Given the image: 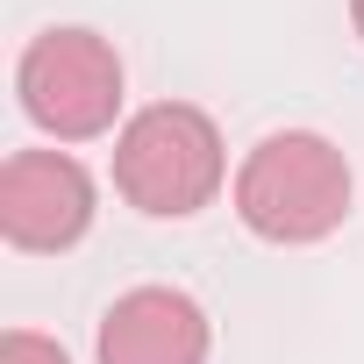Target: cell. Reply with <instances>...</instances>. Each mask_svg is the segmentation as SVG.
Here are the masks:
<instances>
[{"instance_id":"2","label":"cell","mask_w":364,"mask_h":364,"mask_svg":"<svg viewBox=\"0 0 364 364\" xmlns=\"http://www.w3.org/2000/svg\"><path fill=\"white\" fill-rule=\"evenodd\" d=\"M222 178H229L222 129L186 100H157L114 136V186L129 208H143L157 222L200 215L222 193Z\"/></svg>"},{"instance_id":"3","label":"cell","mask_w":364,"mask_h":364,"mask_svg":"<svg viewBox=\"0 0 364 364\" xmlns=\"http://www.w3.org/2000/svg\"><path fill=\"white\" fill-rule=\"evenodd\" d=\"M15 93L43 136L86 143V136H107L122 114V58L93 29H43L15 65Z\"/></svg>"},{"instance_id":"4","label":"cell","mask_w":364,"mask_h":364,"mask_svg":"<svg viewBox=\"0 0 364 364\" xmlns=\"http://www.w3.org/2000/svg\"><path fill=\"white\" fill-rule=\"evenodd\" d=\"M93 229V178L65 150H15L0 164V236L15 250H72Z\"/></svg>"},{"instance_id":"6","label":"cell","mask_w":364,"mask_h":364,"mask_svg":"<svg viewBox=\"0 0 364 364\" xmlns=\"http://www.w3.org/2000/svg\"><path fill=\"white\" fill-rule=\"evenodd\" d=\"M0 364H72L50 336H36V328H8L0 336Z\"/></svg>"},{"instance_id":"5","label":"cell","mask_w":364,"mask_h":364,"mask_svg":"<svg viewBox=\"0 0 364 364\" xmlns=\"http://www.w3.org/2000/svg\"><path fill=\"white\" fill-rule=\"evenodd\" d=\"M208 314L178 286H136L100 314V364H208Z\"/></svg>"},{"instance_id":"1","label":"cell","mask_w":364,"mask_h":364,"mask_svg":"<svg viewBox=\"0 0 364 364\" xmlns=\"http://www.w3.org/2000/svg\"><path fill=\"white\" fill-rule=\"evenodd\" d=\"M236 215L264 243H321L350 215V164L328 136L286 129L264 136L236 171Z\"/></svg>"},{"instance_id":"7","label":"cell","mask_w":364,"mask_h":364,"mask_svg":"<svg viewBox=\"0 0 364 364\" xmlns=\"http://www.w3.org/2000/svg\"><path fill=\"white\" fill-rule=\"evenodd\" d=\"M350 22H357V36H364V0H350Z\"/></svg>"}]
</instances>
